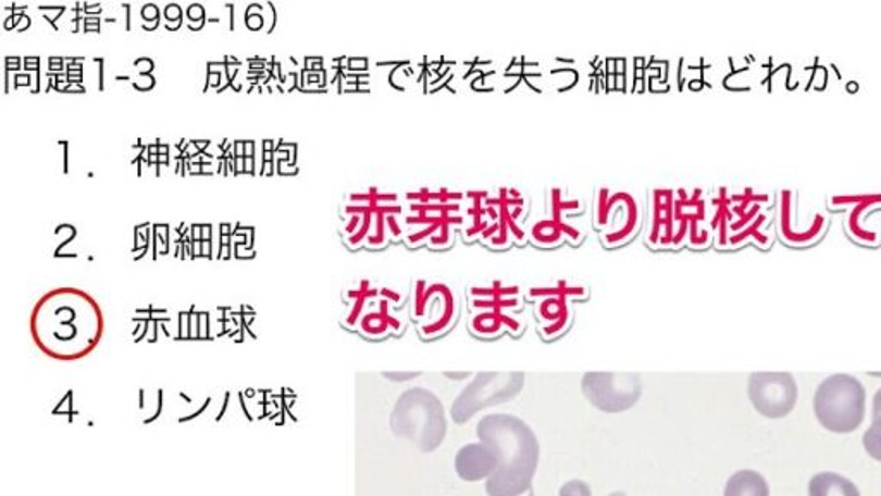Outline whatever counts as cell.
Masks as SVG:
<instances>
[{
    "label": "cell",
    "mask_w": 881,
    "mask_h": 496,
    "mask_svg": "<svg viewBox=\"0 0 881 496\" xmlns=\"http://www.w3.org/2000/svg\"><path fill=\"white\" fill-rule=\"evenodd\" d=\"M99 307L82 295H50L32 315V336L46 356L55 360H78L96 350L102 338Z\"/></svg>",
    "instance_id": "6da1fadb"
},
{
    "label": "cell",
    "mask_w": 881,
    "mask_h": 496,
    "mask_svg": "<svg viewBox=\"0 0 881 496\" xmlns=\"http://www.w3.org/2000/svg\"><path fill=\"white\" fill-rule=\"evenodd\" d=\"M477 438L499 454L498 471L486 481L487 495L520 496L529 492L539 466L541 447L528 422L510 413H489L479 421Z\"/></svg>",
    "instance_id": "7a4b0ae2"
},
{
    "label": "cell",
    "mask_w": 881,
    "mask_h": 496,
    "mask_svg": "<svg viewBox=\"0 0 881 496\" xmlns=\"http://www.w3.org/2000/svg\"><path fill=\"white\" fill-rule=\"evenodd\" d=\"M389 426L395 436L424 454L437 450L448 433L445 407L434 393L424 388L408 389L401 395L393 409Z\"/></svg>",
    "instance_id": "3957f363"
},
{
    "label": "cell",
    "mask_w": 881,
    "mask_h": 496,
    "mask_svg": "<svg viewBox=\"0 0 881 496\" xmlns=\"http://www.w3.org/2000/svg\"><path fill=\"white\" fill-rule=\"evenodd\" d=\"M815 413L821 426L833 433H853L866 413V389L851 374H832L815 393Z\"/></svg>",
    "instance_id": "277c9868"
},
{
    "label": "cell",
    "mask_w": 881,
    "mask_h": 496,
    "mask_svg": "<svg viewBox=\"0 0 881 496\" xmlns=\"http://www.w3.org/2000/svg\"><path fill=\"white\" fill-rule=\"evenodd\" d=\"M522 386L523 374L520 372H482L458 395L451 407V419L457 424H466L482 409L511 400L519 395Z\"/></svg>",
    "instance_id": "5b68a950"
},
{
    "label": "cell",
    "mask_w": 881,
    "mask_h": 496,
    "mask_svg": "<svg viewBox=\"0 0 881 496\" xmlns=\"http://www.w3.org/2000/svg\"><path fill=\"white\" fill-rule=\"evenodd\" d=\"M732 199L733 221L730 224L729 247H739L747 240H754L761 248L773 244L767 224L770 221L768 207L771 195L765 191L744 188L739 194H730Z\"/></svg>",
    "instance_id": "8992f818"
},
{
    "label": "cell",
    "mask_w": 881,
    "mask_h": 496,
    "mask_svg": "<svg viewBox=\"0 0 881 496\" xmlns=\"http://www.w3.org/2000/svg\"><path fill=\"white\" fill-rule=\"evenodd\" d=\"M582 392L596 409L617 413L637 404L643 393V383L635 374L590 372L582 377Z\"/></svg>",
    "instance_id": "52a82bcc"
},
{
    "label": "cell",
    "mask_w": 881,
    "mask_h": 496,
    "mask_svg": "<svg viewBox=\"0 0 881 496\" xmlns=\"http://www.w3.org/2000/svg\"><path fill=\"white\" fill-rule=\"evenodd\" d=\"M797 397L799 388L791 372L765 371L750 374V404L765 418H785L794 410Z\"/></svg>",
    "instance_id": "ba28073f"
},
{
    "label": "cell",
    "mask_w": 881,
    "mask_h": 496,
    "mask_svg": "<svg viewBox=\"0 0 881 496\" xmlns=\"http://www.w3.org/2000/svg\"><path fill=\"white\" fill-rule=\"evenodd\" d=\"M828 203L832 209H841V207L847 209L845 226H847L848 235L871 247L880 244V233L866 224V214L881 206V194L877 191V194L832 195L828 199Z\"/></svg>",
    "instance_id": "9c48e42d"
},
{
    "label": "cell",
    "mask_w": 881,
    "mask_h": 496,
    "mask_svg": "<svg viewBox=\"0 0 881 496\" xmlns=\"http://www.w3.org/2000/svg\"><path fill=\"white\" fill-rule=\"evenodd\" d=\"M795 195L789 188H783L779 194V218H777V226H779V235L782 240L791 247H807V245L815 244L820 240L824 230L828 227V218L823 212H815L812 214L811 224L807 227L794 226V209Z\"/></svg>",
    "instance_id": "30bf717a"
},
{
    "label": "cell",
    "mask_w": 881,
    "mask_h": 496,
    "mask_svg": "<svg viewBox=\"0 0 881 496\" xmlns=\"http://www.w3.org/2000/svg\"><path fill=\"white\" fill-rule=\"evenodd\" d=\"M499 468V454L493 445L484 442L469 443L455 457L458 478L469 483L487 481Z\"/></svg>",
    "instance_id": "8fae6325"
},
{
    "label": "cell",
    "mask_w": 881,
    "mask_h": 496,
    "mask_svg": "<svg viewBox=\"0 0 881 496\" xmlns=\"http://www.w3.org/2000/svg\"><path fill=\"white\" fill-rule=\"evenodd\" d=\"M472 295L474 297H486L475 298L474 306L486 307L487 309L486 312L475 315L474 324L482 323L484 319H491L493 323H491L489 333H496L502 324L519 330L517 321L502 314L505 307L516 306V298L507 297L508 295H519V286H502L501 283L496 282L495 285L487 286V288H472Z\"/></svg>",
    "instance_id": "7c38bea8"
},
{
    "label": "cell",
    "mask_w": 881,
    "mask_h": 496,
    "mask_svg": "<svg viewBox=\"0 0 881 496\" xmlns=\"http://www.w3.org/2000/svg\"><path fill=\"white\" fill-rule=\"evenodd\" d=\"M809 496H861L853 481L836 472H820L812 475L807 486Z\"/></svg>",
    "instance_id": "4fadbf2b"
},
{
    "label": "cell",
    "mask_w": 881,
    "mask_h": 496,
    "mask_svg": "<svg viewBox=\"0 0 881 496\" xmlns=\"http://www.w3.org/2000/svg\"><path fill=\"white\" fill-rule=\"evenodd\" d=\"M723 496H770V486L758 471L742 469L730 475Z\"/></svg>",
    "instance_id": "5bb4252c"
},
{
    "label": "cell",
    "mask_w": 881,
    "mask_h": 496,
    "mask_svg": "<svg viewBox=\"0 0 881 496\" xmlns=\"http://www.w3.org/2000/svg\"><path fill=\"white\" fill-rule=\"evenodd\" d=\"M715 215H712L711 227L717 232L718 245L721 248H729L730 224L733 221L732 199L727 188H720L718 197L712 199Z\"/></svg>",
    "instance_id": "9a60e30c"
},
{
    "label": "cell",
    "mask_w": 881,
    "mask_h": 496,
    "mask_svg": "<svg viewBox=\"0 0 881 496\" xmlns=\"http://www.w3.org/2000/svg\"><path fill=\"white\" fill-rule=\"evenodd\" d=\"M569 235L572 240H579L581 238V232L576 230V227L570 226V224H556L553 220H543L539 223L534 224L532 227V236H534V240L539 241L543 245H553L556 241L561 240V236Z\"/></svg>",
    "instance_id": "2e32d148"
},
{
    "label": "cell",
    "mask_w": 881,
    "mask_h": 496,
    "mask_svg": "<svg viewBox=\"0 0 881 496\" xmlns=\"http://www.w3.org/2000/svg\"><path fill=\"white\" fill-rule=\"evenodd\" d=\"M451 211L440 212V214H417L407 218L408 223L412 224H443L439 235L431 238L433 245H446L449 241V224L461 223L463 218L461 215H449Z\"/></svg>",
    "instance_id": "e0dca14e"
},
{
    "label": "cell",
    "mask_w": 881,
    "mask_h": 496,
    "mask_svg": "<svg viewBox=\"0 0 881 496\" xmlns=\"http://www.w3.org/2000/svg\"><path fill=\"white\" fill-rule=\"evenodd\" d=\"M433 286L436 288L437 294L443 295V298H445V310H443V314H440V318L437 319L436 323L425 324V326L422 327L425 335H437V333H440V331L446 330V327L451 324V321H454L455 310H457V307H455V297L454 294H451V288H449L448 285H445V283H434Z\"/></svg>",
    "instance_id": "ac0fdd59"
},
{
    "label": "cell",
    "mask_w": 881,
    "mask_h": 496,
    "mask_svg": "<svg viewBox=\"0 0 881 496\" xmlns=\"http://www.w3.org/2000/svg\"><path fill=\"white\" fill-rule=\"evenodd\" d=\"M625 203H626V223L622 230H618L615 233H606L605 240L608 244H620V241L625 240L632 233L635 232V227H637L638 221V207L637 202H635L634 197L632 194L626 191L625 194Z\"/></svg>",
    "instance_id": "d6986e66"
},
{
    "label": "cell",
    "mask_w": 881,
    "mask_h": 496,
    "mask_svg": "<svg viewBox=\"0 0 881 496\" xmlns=\"http://www.w3.org/2000/svg\"><path fill=\"white\" fill-rule=\"evenodd\" d=\"M675 191L665 188L663 200V233L659 238V245H673L675 238Z\"/></svg>",
    "instance_id": "ffe728a7"
},
{
    "label": "cell",
    "mask_w": 881,
    "mask_h": 496,
    "mask_svg": "<svg viewBox=\"0 0 881 496\" xmlns=\"http://www.w3.org/2000/svg\"><path fill=\"white\" fill-rule=\"evenodd\" d=\"M470 199L474 200V207H470L469 214L474 215V226L469 227L467 230V235L474 236L479 235L481 232H486L487 223L486 221H482V215L487 214L486 209L482 207V200L487 199V191H467Z\"/></svg>",
    "instance_id": "44dd1931"
},
{
    "label": "cell",
    "mask_w": 881,
    "mask_h": 496,
    "mask_svg": "<svg viewBox=\"0 0 881 496\" xmlns=\"http://www.w3.org/2000/svg\"><path fill=\"white\" fill-rule=\"evenodd\" d=\"M653 194H655V211H653V227L649 240H652V244H659L661 230H663L665 188H658V190L653 191Z\"/></svg>",
    "instance_id": "7402d4cb"
},
{
    "label": "cell",
    "mask_w": 881,
    "mask_h": 496,
    "mask_svg": "<svg viewBox=\"0 0 881 496\" xmlns=\"http://www.w3.org/2000/svg\"><path fill=\"white\" fill-rule=\"evenodd\" d=\"M863 445L868 455L881 462V421H873V424L866 430Z\"/></svg>",
    "instance_id": "603a6c76"
},
{
    "label": "cell",
    "mask_w": 881,
    "mask_h": 496,
    "mask_svg": "<svg viewBox=\"0 0 881 496\" xmlns=\"http://www.w3.org/2000/svg\"><path fill=\"white\" fill-rule=\"evenodd\" d=\"M532 297H556V295H576V297H581V295H585V288L582 286H570L567 283L561 282L558 283V286L555 288H532L531 289Z\"/></svg>",
    "instance_id": "cb8c5ba5"
},
{
    "label": "cell",
    "mask_w": 881,
    "mask_h": 496,
    "mask_svg": "<svg viewBox=\"0 0 881 496\" xmlns=\"http://www.w3.org/2000/svg\"><path fill=\"white\" fill-rule=\"evenodd\" d=\"M579 207H581V202H579V200H569V202H563V200H561L560 188H553V190H551V212H553L551 220L555 221L556 224H560V226H563V224H567V223H564L563 220H561V212H563L564 209H579Z\"/></svg>",
    "instance_id": "d4e9b609"
},
{
    "label": "cell",
    "mask_w": 881,
    "mask_h": 496,
    "mask_svg": "<svg viewBox=\"0 0 881 496\" xmlns=\"http://www.w3.org/2000/svg\"><path fill=\"white\" fill-rule=\"evenodd\" d=\"M558 496H593V489L585 481L572 480L561 486Z\"/></svg>",
    "instance_id": "484cf974"
},
{
    "label": "cell",
    "mask_w": 881,
    "mask_h": 496,
    "mask_svg": "<svg viewBox=\"0 0 881 496\" xmlns=\"http://www.w3.org/2000/svg\"><path fill=\"white\" fill-rule=\"evenodd\" d=\"M437 230L440 232V230H443V224H429L424 232L413 233V235L408 236V241H410V244H417V241L424 240V238H427L429 235L436 233Z\"/></svg>",
    "instance_id": "4316f807"
},
{
    "label": "cell",
    "mask_w": 881,
    "mask_h": 496,
    "mask_svg": "<svg viewBox=\"0 0 881 496\" xmlns=\"http://www.w3.org/2000/svg\"><path fill=\"white\" fill-rule=\"evenodd\" d=\"M873 421H881V388L874 393L873 398Z\"/></svg>",
    "instance_id": "83f0119b"
},
{
    "label": "cell",
    "mask_w": 881,
    "mask_h": 496,
    "mask_svg": "<svg viewBox=\"0 0 881 496\" xmlns=\"http://www.w3.org/2000/svg\"><path fill=\"white\" fill-rule=\"evenodd\" d=\"M386 224L392 230L393 235L400 236L401 227L400 224L396 223V218L393 214L386 215Z\"/></svg>",
    "instance_id": "f1b7e54d"
},
{
    "label": "cell",
    "mask_w": 881,
    "mask_h": 496,
    "mask_svg": "<svg viewBox=\"0 0 881 496\" xmlns=\"http://www.w3.org/2000/svg\"><path fill=\"white\" fill-rule=\"evenodd\" d=\"M498 232H499V223L491 224V226L487 227L486 232H482V236H484V240H487V238H493V236H495L496 233Z\"/></svg>",
    "instance_id": "f546056e"
},
{
    "label": "cell",
    "mask_w": 881,
    "mask_h": 496,
    "mask_svg": "<svg viewBox=\"0 0 881 496\" xmlns=\"http://www.w3.org/2000/svg\"><path fill=\"white\" fill-rule=\"evenodd\" d=\"M360 221H362L360 220V214L351 215L350 224L346 226V233H351V235H353L355 227L359 226Z\"/></svg>",
    "instance_id": "4dcf8cb0"
},
{
    "label": "cell",
    "mask_w": 881,
    "mask_h": 496,
    "mask_svg": "<svg viewBox=\"0 0 881 496\" xmlns=\"http://www.w3.org/2000/svg\"><path fill=\"white\" fill-rule=\"evenodd\" d=\"M387 377H392V380H410V377L419 376V372H412V374H386Z\"/></svg>",
    "instance_id": "1f68e13d"
},
{
    "label": "cell",
    "mask_w": 881,
    "mask_h": 496,
    "mask_svg": "<svg viewBox=\"0 0 881 496\" xmlns=\"http://www.w3.org/2000/svg\"><path fill=\"white\" fill-rule=\"evenodd\" d=\"M381 294H383L384 297L393 298V300H396V302H398V300H400V295L395 294V292H392V289H387V288L381 289Z\"/></svg>",
    "instance_id": "d6a6232c"
},
{
    "label": "cell",
    "mask_w": 881,
    "mask_h": 496,
    "mask_svg": "<svg viewBox=\"0 0 881 496\" xmlns=\"http://www.w3.org/2000/svg\"><path fill=\"white\" fill-rule=\"evenodd\" d=\"M522 212H523V207H516V209H513V211H511V218H513V220L517 221V218H519V215L522 214Z\"/></svg>",
    "instance_id": "836d02e7"
},
{
    "label": "cell",
    "mask_w": 881,
    "mask_h": 496,
    "mask_svg": "<svg viewBox=\"0 0 881 496\" xmlns=\"http://www.w3.org/2000/svg\"><path fill=\"white\" fill-rule=\"evenodd\" d=\"M608 496H629V495H626L625 492H613V493H610V495H608Z\"/></svg>",
    "instance_id": "e575fe53"
}]
</instances>
